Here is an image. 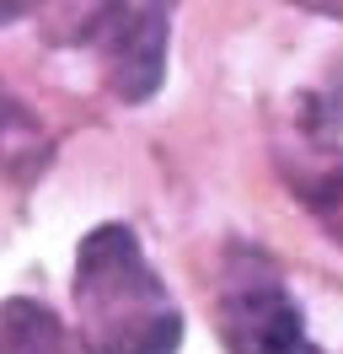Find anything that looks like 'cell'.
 <instances>
[{
	"mask_svg": "<svg viewBox=\"0 0 343 354\" xmlns=\"http://www.w3.org/2000/svg\"><path fill=\"white\" fill-rule=\"evenodd\" d=\"M220 338L231 354H322L306 338L290 290L279 285L268 268H241L225 279L220 290V306H214Z\"/></svg>",
	"mask_w": 343,
	"mask_h": 354,
	"instance_id": "cell-3",
	"label": "cell"
},
{
	"mask_svg": "<svg viewBox=\"0 0 343 354\" xmlns=\"http://www.w3.org/2000/svg\"><path fill=\"white\" fill-rule=\"evenodd\" d=\"M300 11H317V17H343V0H295Z\"/></svg>",
	"mask_w": 343,
	"mask_h": 354,
	"instance_id": "cell-8",
	"label": "cell"
},
{
	"mask_svg": "<svg viewBox=\"0 0 343 354\" xmlns=\"http://www.w3.org/2000/svg\"><path fill=\"white\" fill-rule=\"evenodd\" d=\"M75 306L86 354H172L183 344V311L124 221L97 225L75 252Z\"/></svg>",
	"mask_w": 343,
	"mask_h": 354,
	"instance_id": "cell-1",
	"label": "cell"
},
{
	"mask_svg": "<svg viewBox=\"0 0 343 354\" xmlns=\"http://www.w3.org/2000/svg\"><path fill=\"white\" fill-rule=\"evenodd\" d=\"M43 156H48V134H43V124L33 118V108L17 102L11 86L0 81V177L38 172Z\"/></svg>",
	"mask_w": 343,
	"mask_h": 354,
	"instance_id": "cell-5",
	"label": "cell"
},
{
	"mask_svg": "<svg viewBox=\"0 0 343 354\" xmlns=\"http://www.w3.org/2000/svg\"><path fill=\"white\" fill-rule=\"evenodd\" d=\"M172 11L177 0H59L54 38L91 48L118 102H150L167 81Z\"/></svg>",
	"mask_w": 343,
	"mask_h": 354,
	"instance_id": "cell-2",
	"label": "cell"
},
{
	"mask_svg": "<svg viewBox=\"0 0 343 354\" xmlns=\"http://www.w3.org/2000/svg\"><path fill=\"white\" fill-rule=\"evenodd\" d=\"M43 0H0V27L6 22H21V17H27V11H38Z\"/></svg>",
	"mask_w": 343,
	"mask_h": 354,
	"instance_id": "cell-7",
	"label": "cell"
},
{
	"mask_svg": "<svg viewBox=\"0 0 343 354\" xmlns=\"http://www.w3.org/2000/svg\"><path fill=\"white\" fill-rule=\"evenodd\" d=\"M290 188H295V199L322 221V231L343 242V156H327V161L300 167V172L290 177Z\"/></svg>",
	"mask_w": 343,
	"mask_h": 354,
	"instance_id": "cell-6",
	"label": "cell"
},
{
	"mask_svg": "<svg viewBox=\"0 0 343 354\" xmlns=\"http://www.w3.org/2000/svg\"><path fill=\"white\" fill-rule=\"evenodd\" d=\"M0 354H75V338L38 301H0Z\"/></svg>",
	"mask_w": 343,
	"mask_h": 354,
	"instance_id": "cell-4",
	"label": "cell"
}]
</instances>
